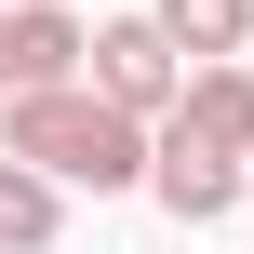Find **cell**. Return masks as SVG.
Segmentation results:
<instances>
[{
    "label": "cell",
    "instance_id": "1",
    "mask_svg": "<svg viewBox=\"0 0 254 254\" xmlns=\"http://www.w3.org/2000/svg\"><path fill=\"white\" fill-rule=\"evenodd\" d=\"M0 161L40 174V188H134V174H147V134L67 80V94H13V107H0Z\"/></svg>",
    "mask_w": 254,
    "mask_h": 254
},
{
    "label": "cell",
    "instance_id": "2",
    "mask_svg": "<svg viewBox=\"0 0 254 254\" xmlns=\"http://www.w3.org/2000/svg\"><path fill=\"white\" fill-rule=\"evenodd\" d=\"M94 107H121V121H147V107H174V54H161V27L147 13H121L107 40H94V80H80Z\"/></svg>",
    "mask_w": 254,
    "mask_h": 254
},
{
    "label": "cell",
    "instance_id": "3",
    "mask_svg": "<svg viewBox=\"0 0 254 254\" xmlns=\"http://www.w3.org/2000/svg\"><path fill=\"white\" fill-rule=\"evenodd\" d=\"M174 134L214 147V161H241V147H254V67H201V80H174Z\"/></svg>",
    "mask_w": 254,
    "mask_h": 254
},
{
    "label": "cell",
    "instance_id": "4",
    "mask_svg": "<svg viewBox=\"0 0 254 254\" xmlns=\"http://www.w3.org/2000/svg\"><path fill=\"white\" fill-rule=\"evenodd\" d=\"M147 174H161V201H174L188 228H214V214L241 201V161H214V147H188V134H161V161H147Z\"/></svg>",
    "mask_w": 254,
    "mask_h": 254
},
{
    "label": "cell",
    "instance_id": "5",
    "mask_svg": "<svg viewBox=\"0 0 254 254\" xmlns=\"http://www.w3.org/2000/svg\"><path fill=\"white\" fill-rule=\"evenodd\" d=\"M147 27H161V54H241L254 40V0H147Z\"/></svg>",
    "mask_w": 254,
    "mask_h": 254
},
{
    "label": "cell",
    "instance_id": "6",
    "mask_svg": "<svg viewBox=\"0 0 254 254\" xmlns=\"http://www.w3.org/2000/svg\"><path fill=\"white\" fill-rule=\"evenodd\" d=\"M40 241H54V188L0 161V254H40Z\"/></svg>",
    "mask_w": 254,
    "mask_h": 254
},
{
    "label": "cell",
    "instance_id": "7",
    "mask_svg": "<svg viewBox=\"0 0 254 254\" xmlns=\"http://www.w3.org/2000/svg\"><path fill=\"white\" fill-rule=\"evenodd\" d=\"M13 13H67V0H13Z\"/></svg>",
    "mask_w": 254,
    "mask_h": 254
},
{
    "label": "cell",
    "instance_id": "8",
    "mask_svg": "<svg viewBox=\"0 0 254 254\" xmlns=\"http://www.w3.org/2000/svg\"><path fill=\"white\" fill-rule=\"evenodd\" d=\"M241 201H254V161H241Z\"/></svg>",
    "mask_w": 254,
    "mask_h": 254
}]
</instances>
